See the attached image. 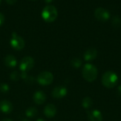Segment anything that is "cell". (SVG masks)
Returning a JSON list of instances; mask_svg holds the SVG:
<instances>
[{"instance_id": "1", "label": "cell", "mask_w": 121, "mask_h": 121, "mask_svg": "<svg viewBox=\"0 0 121 121\" xmlns=\"http://www.w3.org/2000/svg\"><path fill=\"white\" fill-rule=\"evenodd\" d=\"M82 76L88 82L94 81L98 76V70L96 67L91 63H86L82 69Z\"/></svg>"}, {"instance_id": "2", "label": "cell", "mask_w": 121, "mask_h": 121, "mask_svg": "<svg viewBox=\"0 0 121 121\" xmlns=\"http://www.w3.org/2000/svg\"><path fill=\"white\" fill-rule=\"evenodd\" d=\"M118 81V77L117 74L113 71H107L104 73L101 82L102 84L107 88H114Z\"/></svg>"}, {"instance_id": "3", "label": "cell", "mask_w": 121, "mask_h": 121, "mask_svg": "<svg viewBox=\"0 0 121 121\" xmlns=\"http://www.w3.org/2000/svg\"><path fill=\"white\" fill-rule=\"evenodd\" d=\"M43 19L48 22L54 21L57 17V10L53 5H47L42 11Z\"/></svg>"}, {"instance_id": "4", "label": "cell", "mask_w": 121, "mask_h": 121, "mask_svg": "<svg viewBox=\"0 0 121 121\" xmlns=\"http://www.w3.org/2000/svg\"><path fill=\"white\" fill-rule=\"evenodd\" d=\"M10 44L13 48H14L15 50L19 51V50H21L24 48L25 41L21 36L18 35L16 33L13 32L12 36H11V39L10 40Z\"/></svg>"}, {"instance_id": "5", "label": "cell", "mask_w": 121, "mask_h": 121, "mask_svg": "<svg viewBox=\"0 0 121 121\" xmlns=\"http://www.w3.org/2000/svg\"><path fill=\"white\" fill-rule=\"evenodd\" d=\"M53 78L54 77L52 73L48 71H43L38 75L37 81L42 86H48L52 83Z\"/></svg>"}, {"instance_id": "6", "label": "cell", "mask_w": 121, "mask_h": 121, "mask_svg": "<svg viewBox=\"0 0 121 121\" xmlns=\"http://www.w3.org/2000/svg\"><path fill=\"white\" fill-rule=\"evenodd\" d=\"M34 66V59L31 56L24 57L20 63V69L22 72H28L32 69Z\"/></svg>"}, {"instance_id": "7", "label": "cell", "mask_w": 121, "mask_h": 121, "mask_svg": "<svg viewBox=\"0 0 121 121\" xmlns=\"http://www.w3.org/2000/svg\"><path fill=\"white\" fill-rule=\"evenodd\" d=\"M94 16H95L96 19L100 21H106L110 18L109 12L106 9H105L102 7L97 8L95 10Z\"/></svg>"}, {"instance_id": "8", "label": "cell", "mask_w": 121, "mask_h": 121, "mask_svg": "<svg viewBox=\"0 0 121 121\" xmlns=\"http://www.w3.org/2000/svg\"><path fill=\"white\" fill-rule=\"evenodd\" d=\"M67 93V90L65 87L62 86H59L55 87L52 91V96L53 98H64Z\"/></svg>"}, {"instance_id": "9", "label": "cell", "mask_w": 121, "mask_h": 121, "mask_svg": "<svg viewBox=\"0 0 121 121\" xmlns=\"http://www.w3.org/2000/svg\"><path fill=\"white\" fill-rule=\"evenodd\" d=\"M46 101V95L45 93L42 91H36L33 95V101L38 104L41 105L44 103V102Z\"/></svg>"}, {"instance_id": "10", "label": "cell", "mask_w": 121, "mask_h": 121, "mask_svg": "<svg viewBox=\"0 0 121 121\" xmlns=\"http://www.w3.org/2000/svg\"><path fill=\"white\" fill-rule=\"evenodd\" d=\"M13 110L12 103L6 100L1 101L0 102V111L4 113H10Z\"/></svg>"}, {"instance_id": "11", "label": "cell", "mask_w": 121, "mask_h": 121, "mask_svg": "<svg viewBox=\"0 0 121 121\" xmlns=\"http://www.w3.org/2000/svg\"><path fill=\"white\" fill-rule=\"evenodd\" d=\"M97 56V50L95 48H89L87 49L84 55V60L86 61H91L94 60Z\"/></svg>"}, {"instance_id": "12", "label": "cell", "mask_w": 121, "mask_h": 121, "mask_svg": "<svg viewBox=\"0 0 121 121\" xmlns=\"http://www.w3.org/2000/svg\"><path fill=\"white\" fill-rule=\"evenodd\" d=\"M89 121H102L103 116L101 113L98 110H94L88 113Z\"/></svg>"}, {"instance_id": "13", "label": "cell", "mask_w": 121, "mask_h": 121, "mask_svg": "<svg viewBox=\"0 0 121 121\" xmlns=\"http://www.w3.org/2000/svg\"><path fill=\"white\" fill-rule=\"evenodd\" d=\"M57 113V108L53 104H48L44 108V114L48 118H53Z\"/></svg>"}, {"instance_id": "14", "label": "cell", "mask_w": 121, "mask_h": 121, "mask_svg": "<svg viewBox=\"0 0 121 121\" xmlns=\"http://www.w3.org/2000/svg\"><path fill=\"white\" fill-rule=\"evenodd\" d=\"M4 63L9 68H14L17 65V60L13 55H8L4 58Z\"/></svg>"}, {"instance_id": "15", "label": "cell", "mask_w": 121, "mask_h": 121, "mask_svg": "<svg viewBox=\"0 0 121 121\" xmlns=\"http://www.w3.org/2000/svg\"><path fill=\"white\" fill-rule=\"evenodd\" d=\"M82 106L85 108V109H89L92 105H93V101L91 98L89 97H85L83 100H82Z\"/></svg>"}, {"instance_id": "16", "label": "cell", "mask_w": 121, "mask_h": 121, "mask_svg": "<svg viewBox=\"0 0 121 121\" xmlns=\"http://www.w3.org/2000/svg\"><path fill=\"white\" fill-rule=\"evenodd\" d=\"M37 113H38V111L35 107H30L26 111V116L28 117V118H33L35 117Z\"/></svg>"}, {"instance_id": "17", "label": "cell", "mask_w": 121, "mask_h": 121, "mask_svg": "<svg viewBox=\"0 0 121 121\" xmlns=\"http://www.w3.org/2000/svg\"><path fill=\"white\" fill-rule=\"evenodd\" d=\"M71 65L76 68H78L81 66L82 65V61L78 58H74L72 61H71Z\"/></svg>"}, {"instance_id": "18", "label": "cell", "mask_w": 121, "mask_h": 121, "mask_svg": "<svg viewBox=\"0 0 121 121\" xmlns=\"http://www.w3.org/2000/svg\"><path fill=\"white\" fill-rule=\"evenodd\" d=\"M112 24L114 27H120L121 26V19L116 16H114L112 19Z\"/></svg>"}, {"instance_id": "19", "label": "cell", "mask_w": 121, "mask_h": 121, "mask_svg": "<svg viewBox=\"0 0 121 121\" xmlns=\"http://www.w3.org/2000/svg\"><path fill=\"white\" fill-rule=\"evenodd\" d=\"M10 78H11L13 81H18V80L20 79V78H21V74H19L18 71H13V72L11 73Z\"/></svg>"}, {"instance_id": "20", "label": "cell", "mask_w": 121, "mask_h": 121, "mask_svg": "<svg viewBox=\"0 0 121 121\" xmlns=\"http://www.w3.org/2000/svg\"><path fill=\"white\" fill-rule=\"evenodd\" d=\"M0 91L3 93H6L9 91V86L8 84L1 83L0 85Z\"/></svg>"}, {"instance_id": "21", "label": "cell", "mask_w": 121, "mask_h": 121, "mask_svg": "<svg viewBox=\"0 0 121 121\" xmlns=\"http://www.w3.org/2000/svg\"><path fill=\"white\" fill-rule=\"evenodd\" d=\"M4 22V16L2 13L0 12V26L3 24Z\"/></svg>"}, {"instance_id": "22", "label": "cell", "mask_w": 121, "mask_h": 121, "mask_svg": "<svg viewBox=\"0 0 121 121\" xmlns=\"http://www.w3.org/2000/svg\"><path fill=\"white\" fill-rule=\"evenodd\" d=\"M17 0H6V1L9 4H13L14 3H16Z\"/></svg>"}, {"instance_id": "23", "label": "cell", "mask_w": 121, "mask_h": 121, "mask_svg": "<svg viewBox=\"0 0 121 121\" xmlns=\"http://www.w3.org/2000/svg\"><path fill=\"white\" fill-rule=\"evenodd\" d=\"M118 94L120 97H121V85L119 86L118 88Z\"/></svg>"}, {"instance_id": "24", "label": "cell", "mask_w": 121, "mask_h": 121, "mask_svg": "<svg viewBox=\"0 0 121 121\" xmlns=\"http://www.w3.org/2000/svg\"><path fill=\"white\" fill-rule=\"evenodd\" d=\"M53 0H45V2H47V3H50V2H52Z\"/></svg>"}, {"instance_id": "25", "label": "cell", "mask_w": 121, "mask_h": 121, "mask_svg": "<svg viewBox=\"0 0 121 121\" xmlns=\"http://www.w3.org/2000/svg\"><path fill=\"white\" fill-rule=\"evenodd\" d=\"M36 121H45L44 119H42V118H40V119H38Z\"/></svg>"}, {"instance_id": "26", "label": "cell", "mask_w": 121, "mask_h": 121, "mask_svg": "<svg viewBox=\"0 0 121 121\" xmlns=\"http://www.w3.org/2000/svg\"><path fill=\"white\" fill-rule=\"evenodd\" d=\"M2 121H12L11 120H10V119H4Z\"/></svg>"}, {"instance_id": "27", "label": "cell", "mask_w": 121, "mask_h": 121, "mask_svg": "<svg viewBox=\"0 0 121 121\" xmlns=\"http://www.w3.org/2000/svg\"><path fill=\"white\" fill-rule=\"evenodd\" d=\"M28 121V120H26V119H25V120H23V121Z\"/></svg>"}, {"instance_id": "28", "label": "cell", "mask_w": 121, "mask_h": 121, "mask_svg": "<svg viewBox=\"0 0 121 121\" xmlns=\"http://www.w3.org/2000/svg\"><path fill=\"white\" fill-rule=\"evenodd\" d=\"M1 0H0V4H1Z\"/></svg>"}]
</instances>
